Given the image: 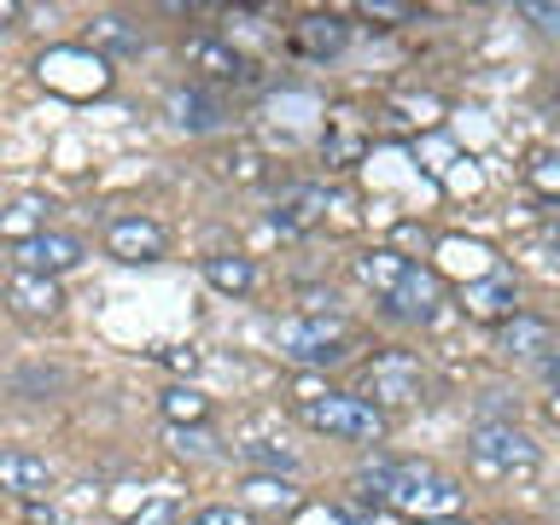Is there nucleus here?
Returning a JSON list of instances; mask_svg holds the SVG:
<instances>
[{
    "label": "nucleus",
    "mask_w": 560,
    "mask_h": 525,
    "mask_svg": "<svg viewBox=\"0 0 560 525\" xmlns=\"http://www.w3.org/2000/svg\"><path fill=\"white\" fill-rule=\"evenodd\" d=\"M298 420L327 438H350V444H380L385 438V415L368 397H350V392H310L298 402Z\"/></svg>",
    "instance_id": "1"
},
{
    "label": "nucleus",
    "mask_w": 560,
    "mask_h": 525,
    "mask_svg": "<svg viewBox=\"0 0 560 525\" xmlns=\"http://www.w3.org/2000/svg\"><path fill=\"white\" fill-rule=\"evenodd\" d=\"M467 455L479 462L485 472H502V479H525V472H537V438L520 432L514 420H479V427L467 432Z\"/></svg>",
    "instance_id": "2"
},
{
    "label": "nucleus",
    "mask_w": 560,
    "mask_h": 525,
    "mask_svg": "<svg viewBox=\"0 0 560 525\" xmlns=\"http://www.w3.org/2000/svg\"><path fill=\"white\" fill-rule=\"evenodd\" d=\"M385 508H397V514H420V520H450V514H462V485L444 479V472H432L427 462H402Z\"/></svg>",
    "instance_id": "3"
},
{
    "label": "nucleus",
    "mask_w": 560,
    "mask_h": 525,
    "mask_svg": "<svg viewBox=\"0 0 560 525\" xmlns=\"http://www.w3.org/2000/svg\"><path fill=\"white\" fill-rule=\"evenodd\" d=\"M275 345L280 357L304 362V368H332L350 357V332L345 322H322V315H292V322H275Z\"/></svg>",
    "instance_id": "4"
},
{
    "label": "nucleus",
    "mask_w": 560,
    "mask_h": 525,
    "mask_svg": "<svg viewBox=\"0 0 560 525\" xmlns=\"http://www.w3.org/2000/svg\"><path fill=\"white\" fill-rule=\"evenodd\" d=\"M362 397L374 402V409H409V402L427 397V368H420V357H409V350H385V357L368 362Z\"/></svg>",
    "instance_id": "5"
},
{
    "label": "nucleus",
    "mask_w": 560,
    "mask_h": 525,
    "mask_svg": "<svg viewBox=\"0 0 560 525\" xmlns=\"http://www.w3.org/2000/svg\"><path fill=\"white\" fill-rule=\"evenodd\" d=\"M82 262V240H70V234H52V228H35V234L24 245H12V269H24V275H65V269H77Z\"/></svg>",
    "instance_id": "6"
},
{
    "label": "nucleus",
    "mask_w": 560,
    "mask_h": 525,
    "mask_svg": "<svg viewBox=\"0 0 560 525\" xmlns=\"http://www.w3.org/2000/svg\"><path fill=\"white\" fill-rule=\"evenodd\" d=\"M187 65L199 70L205 82H217V88H245V82H252V59H245L234 42H222V35H192V42H187Z\"/></svg>",
    "instance_id": "7"
},
{
    "label": "nucleus",
    "mask_w": 560,
    "mask_h": 525,
    "mask_svg": "<svg viewBox=\"0 0 560 525\" xmlns=\"http://www.w3.org/2000/svg\"><path fill=\"white\" fill-rule=\"evenodd\" d=\"M170 122L182 135H217L222 122H228V105H222L217 88L187 82V88H175V94H170Z\"/></svg>",
    "instance_id": "8"
},
{
    "label": "nucleus",
    "mask_w": 560,
    "mask_h": 525,
    "mask_svg": "<svg viewBox=\"0 0 560 525\" xmlns=\"http://www.w3.org/2000/svg\"><path fill=\"white\" fill-rule=\"evenodd\" d=\"M462 310L472 315V322H514L520 315V292H514V275L508 269H490L485 280H467L462 287Z\"/></svg>",
    "instance_id": "9"
},
{
    "label": "nucleus",
    "mask_w": 560,
    "mask_h": 525,
    "mask_svg": "<svg viewBox=\"0 0 560 525\" xmlns=\"http://www.w3.org/2000/svg\"><path fill=\"white\" fill-rule=\"evenodd\" d=\"M438 298H444L438 275L420 269V262H409V269H402V280L385 292V304H392V315H402V322H432V315H438Z\"/></svg>",
    "instance_id": "10"
},
{
    "label": "nucleus",
    "mask_w": 560,
    "mask_h": 525,
    "mask_svg": "<svg viewBox=\"0 0 560 525\" xmlns=\"http://www.w3.org/2000/svg\"><path fill=\"white\" fill-rule=\"evenodd\" d=\"M105 252L122 262H152V257H164V228L152 217H117L105 228Z\"/></svg>",
    "instance_id": "11"
},
{
    "label": "nucleus",
    "mask_w": 560,
    "mask_h": 525,
    "mask_svg": "<svg viewBox=\"0 0 560 525\" xmlns=\"http://www.w3.org/2000/svg\"><path fill=\"white\" fill-rule=\"evenodd\" d=\"M497 350L502 357H514V362H549L555 357V327L542 322V315H514L502 332H497Z\"/></svg>",
    "instance_id": "12"
},
{
    "label": "nucleus",
    "mask_w": 560,
    "mask_h": 525,
    "mask_svg": "<svg viewBox=\"0 0 560 525\" xmlns=\"http://www.w3.org/2000/svg\"><path fill=\"white\" fill-rule=\"evenodd\" d=\"M0 485L12 490L18 502H42L47 490H52V467L42 462V455H30V450H0Z\"/></svg>",
    "instance_id": "13"
},
{
    "label": "nucleus",
    "mask_w": 560,
    "mask_h": 525,
    "mask_svg": "<svg viewBox=\"0 0 560 525\" xmlns=\"http://www.w3.org/2000/svg\"><path fill=\"white\" fill-rule=\"evenodd\" d=\"M345 42H350V24L332 12H310L304 24H292V47L304 59H332V52H345Z\"/></svg>",
    "instance_id": "14"
},
{
    "label": "nucleus",
    "mask_w": 560,
    "mask_h": 525,
    "mask_svg": "<svg viewBox=\"0 0 560 525\" xmlns=\"http://www.w3.org/2000/svg\"><path fill=\"white\" fill-rule=\"evenodd\" d=\"M88 47L117 52V59H140V52H147V30H140L135 18H122V12H105V18L88 24Z\"/></svg>",
    "instance_id": "15"
},
{
    "label": "nucleus",
    "mask_w": 560,
    "mask_h": 525,
    "mask_svg": "<svg viewBox=\"0 0 560 525\" xmlns=\"http://www.w3.org/2000/svg\"><path fill=\"white\" fill-rule=\"evenodd\" d=\"M7 304L18 310V315H30V322H47V315H59V287H52L47 275H24V269H12V280H7Z\"/></svg>",
    "instance_id": "16"
},
{
    "label": "nucleus",
    "mask_w": 560,
    "mask_h": 525,
    "mask_svg": "<svg viewBox=\"0 0 560 525\" xmlns=\"http://www.w3.org/2000/svg\"><path fill=\"white\" fill-rule=\"evenodd\" d=\"M322 210H327L322 187H292L287 199L275 205V228H280V234H310V228L322 222Z\"/></svg>",
    "instance_id": "17"
},
{
    "label": "nucleus",
    "mask_w": 560,
    "mask_h": 525,
    "mask_svg": "<svg viewBox=\"0 0 560 525\" xmlns=\"http://www.w3.org/2000/svg\"><path fill=\"white\" fill-rule=\"evenodd\" d=\"M240 502L257 508V514H292V508L304 502V497H298L287 479H275V472H252V479L240 485Z\"/></svg>",
    "instance_id": "18"
},
{
    "label": "nucleus",
    "mask_w": 560,
    "mask_h": 525,
    "mask_svg": "<svg viewBox=\"0 0 560 525\" xmlns=\"http://www.w3.org/2000/svg\"><path fill=\"white\" fill-rule=\"evenodd\" d=\"M205 280H210V287H217V292H228V298H240V292H252L257 287V269H252V262H245V257H205Z\"/></svg>",
    "instance_id": "19"
},
{
    "label": "nucleus",
    "mask_w": 560,
    "mask_h": 525,
    "mask_svg": "<svg viewBox=\"0 0 560 525\" xmlns=\"http://www.w3.org/2000/svg\"><path fill=\"white\" fill-rule=\"evenodd\" d=\"M402 269H409V257H397V252H362V257H357V275H362L380 298L402 280Z\"/></svg>",
    "instance_id": "20"
},
{
    "label": "nucleus",
    "mask_w": 560,
    "mask_h": 525,
    "mask_svg": "<svg viewBox=\"0 0 560 525\" xmlns=\"http://www.w3.org/2000/svg\"><path fill=\"white\" fill-rule=\"evenodd\" d=\"M240 462H252L257 472H298V455L292 450H280V444H269V438H252V444H240Z\"/></svg>",
    "instance_id": "21"
},
{
    "label": "nucleus",
    "mask_w": 560,
    "mask_h": 525,
    "mask_svg": "<svg viewBox=\"0 0 560 525\" xmlns=\"http://www.w3.org/2000/svg\"><path fill=\"white\" fill-rule=\"evenodd\" d=\"M65 385L59 368H42V362H30V368H18L12 374V397H52Z\"/></svg>",
    "instance_id": "22"
},
{
    "label": "nucleus",
    "mask_w": 560,
    "mask_h": 525,
    "mask_svg": "<svg viewBox=\"0 0 560 525\" xmlns=\"http://www.w3.org/2000/svg\"><path fill=\"white\" fill-rule=\"evenodd\" d=\"M164 415L175 427H205V397L192 392V385H170L164 392Z\"/></svg>",
    "instance_id": "23"
},
{
    "label": "nucleus",
    "mask_w": 560,
    "mask_h": 525,
    "mask_svg": "<svg viewBox=\"0 0 560 525\" xmlns=\"http://www.w3.org/2000/svg\"><path fill=\"white\" fill-rule=\"evenodd\" d=\"M525 182L537 192H549V199H560V152H537L532 164H525Z\"/></svg>",
    "instance_id": "24"
},
{
    "label": "nucleus",
    "mask_w": 560,
    "mask_h": 525,
    "mask_svg": "<svg viewBox=\"0 0 560 525\" xmlns=\"http://www.w3.org/2000/svg\"><path fill=\"white\" fill-rule=\"evenodd\" d=\"M170 444H175V455H192V462L217 455V438H210L205 427H175V432H170Z\"/></svg>",
    "instance_id": "25"
},
{
    "label": "nucleus",
    "mask_w": 560,
    "mask_h": 525,
    "mask_svg": "<svg viewBox=\"0 0 560 525\" xmlns=\"http://www.w3.org/2000/svg\"><path fill=\"white\" fill-rule=\"evenodd\" d=\"M42 210H52V205H42V199H18V205L7 210V234H12V245L30 240V222L42 217Z\"/></svg>",
    "instance_id": "26"
},
{
    "label": "nucleus",
    "mask_w": 560,
    "mask_h": 525,
    "mask_svg": "<svg viewBox=\"0 0 560 525\" xmlns=\"http://www.w3.org/2000/svg\"><path fill=\"white\" fill-rule=\"evenodd\" d=\"M362 18H380V24H397V18H415V7H402V0H368Z\"/></svg>",
    "instance_id": "27"
},
{
    "label": "nucleus",
    "mask_w": 560,
    "mask_h": 525,
    "mask_svg": "<svg viewBox=\"0 0 560 525\" xmlns=\"http://www.w3.org/2000/svg\"><path fill=\"white\" fill-rule=\"evenodd\" d=\"M192 525H245V514H240V508H228V502H217V508H199Z\"/></svg>",
    "instance_id": "28"
},
{
    "label": "nucleus",
    "mask_w": 560,
    "mask_h": 525,
    "mask_svg": "<svg viewBox=\"0 0 560 525\" xmlns=\"http://www.w3.org/2000/svg\"><path fill=\"white\" fill-rule=\"evenodd\" d=\"M520 18H532L537 30H560V7H537L532 0V7H520Z\"/></svg>",
    "instance_id": "29"
},
{
    "label": "nucleus",
    "mask_w": 560,
    "mask_h": 525,
    "mask_svg": "<svg viewBox=\"0 0 560 525\" xmlns=\"http://www.w3.org/2000/svg\"><path fill=\"white\" fill-rule=\"evenodd\" d=\"M228 175H240V182H257V152H234V158H228Z\"/></svg>",
    "instance_id": "30"
},
{
    "label": "nucleus",
    "mask_w": 560,
    "mask_h": 525,
    "mask_svg": "<svg viewBox=\"0 0 560 525\" xmlns=\"http://www.w3.org/2000/svg\"><path fill=\"white\" fill-rule=\"evenodd\" d=\"M135 525H170V502H152V508H147V514H140Z\"/></svg>",
    "instance_id": "31"
},
{
    "label": "nucleus",
    "mask_w": 560,
    "mask_h": 525,
    "mask_svg": "<svg viewBox=\"0 0 560 525\" xmlns=\"http://www.w3.org/2000/svg\"><path fill=\"white\" fill-rule=\"evenodd\" d=\"M542 380H549L555 392H560V357H549V362H542Z\"/></svg>",
    "instance_id": "32"
},
{
    "label": "nucleus",
    "mask_w": 560,
    "mask_h": 525,
    "mask_svg": "<svg viewBox=\"0 0 560 525\" xmlns=\"http://www.w3.org/2000/svg\"><path fill=\"white\" fill-rule=\"evenodd\" d=\"M542 240H549L555 252H560V217H549V228H542Z\"/></svg>",
    "instance_id": "33"
},
{
    "label": "nucleus",
    "mask_w": 560,
    "mask_h": 525,
    "mask_svg": "<svg viewBox=\"0 0 560 525\" xmlns=\"http://www.w3.org/2000/svg\"><path fill=\"white\" fill-rule=\"evenodd\" d=\"M549 420H560V392L549 397Z\"/></svg>",
    "instance_id": "34"
},
{
    "label": "nucleus",
    "mask_w": 560,
    "mask_h": 525,
    "mask_svg": "<svg viewBox=\"0 0 560 525\" xmlns=\"http://www.w3.org/2000/svg\"><path fill=\"white\" fill-rule=\"evenodd\" d=\"M555 100H560V82H555Z\"/></svg>",
    "instance_id": "35"
},
{
    "label": "nucleus",
    "mask_w": 560,
    "mask_h": 525,
    "mask_svg": "<svg viewBox=\"0 0 560 525\" xmlns=\"http://www.w3.org/2000/svg\"><path fill=\"white\" fill-rule=\"evenodd\" d=\"M502 525H508V520H502Z\"/></svg>",
    "instance_id": "36"
}]
</instances>
